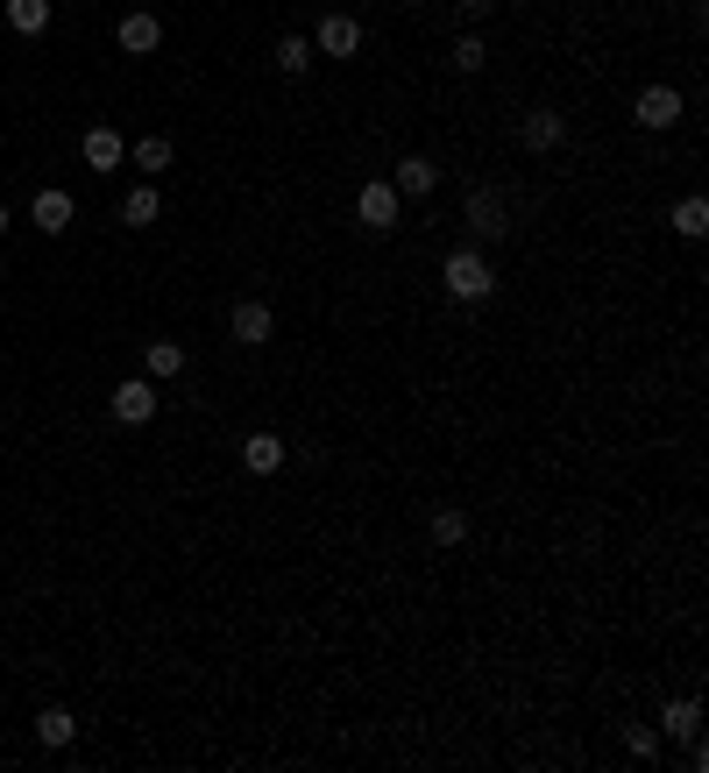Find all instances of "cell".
<instances>
[{
    "label": "cell",
    "mask_w": 709,
    "mask_h": 773,
    "mask_svg": "<svg viewBox=\"0 0 709 773\" xmlns=\"http://www.w3.org/2000/svg\"><path fill=\"white\" fill-rule=\"evenodd\" d=\"M79 157H86V170H121V164H128V143H121V128H86Z\"/></svg>",
    "instance_id": "14"
},
{
    "label": "cell",
    "mask_w": 709,
    "mask_h": 773,
    "mask_svg": "<svg viewBox=\"0 0 709 773\" xmlns=\"http://www.w3.org/2000/svg\"><path fill=\"white\" fill-rule=\"evenodd\" d=\"M284 461H292V448H284V440H277L270 427H263V433H248V440H242V469H248V476H277V469H284Z\"/></svg>",
    "instance_id": "12"
},
{
    "label": "cell",
    "mask_w": 709,
    "mask_h": 773,
    "mask_svg": "<svg viewBox=\"0 0 709 773\" xmlns=\"http://www.w3.org/2000/svg\"><path fill=\"white\" fill-rule=\"evenodd\" d=\"M107 404H114V419H121V427H149V419H157V383H149V376H128V383H114V391H107Z\"/></svg>",
    "instance_id": "5"
},
{
    "label": "cell",
    "mask_w": 709,
    "mask_h": 773,
    "mask_svg": "<svg viewBox=\"0 0 709 773\" xmlns=\"http://www.w3.org/2000/svg\"><path fill=\"white\" fill-rule=\"evenodd\" d=\"M114 43H121L128 57H149V50L164 43V22H157V14H149V8H136V14H121V29H114Z\"/></svg>",
    "instance_id": "13"
},
{
    "label": "cell",
    "mask_w": 709,
    "mask_h": 773,
    "mask_svg": "<svg viewBox=\"0 0 709 773\" xmlns=\"http://www.w3.org/2000/svg\"><path fill=\"white\" fill-rule=\"evenodd\" d=\"M270 65L284 71V79H305V71H313V43H305V36H277Z\"/></svg>",
    "instance_id": "21"
},
{
    "label": "cell",
    "mask_w": 709,
    "mask_h": 773,
    "mask_svg": "<svg viewBox=\"0 0 709 773\" xmlns=\"http://www.w3.org/2000/svg\"><path fill=\"white\" fill-rule=\"evenodd\" d=\"M157 214H164V192H157V178L149 185H136L121 199V227H157Z\"/></svg>",
    "instance_id": "17"
},
{
    "label": "cell",
    "mask_w": 709,
    "mask_h": 773,
    "mask_svg": "<svg viewBox=\"0 0 709 773\" xmlns=\"http://www.w3.org/2000/svg\"><path fill=\"white\" fill-rule=\"evenodd\" d=\"M391 185H397V199H433V185H440V164L433 157H397V170H391Z\"/></svg>",
    "instance_id": "11"
},
{
    "label": "cell",
    "mask_w": 709,
    "mask_h": 773,
    "mask_svg": "<svg viewBox=\"0 0 709 773\" xmlns=\"http://www.w3.org/2000/svg\"><path fill=\"white\" fill-rule=\"evenodd\" d=\"M71 214H79V199H71L65 185H43V192L29 199V221L43 227V235H65V227H71Z\"/></svg>",
    "instance_id": "10"
},
{
    "label": "cell",
    "mask_w": 709,
    "mask_h": 773,
    "mask_svg": "<svg viewBox=\"0 0 709 773\" xmlns=\"http://www.w3.org/2000/svg\"><path fill=\"white\" fill-rule=\"evenodd\" d=\"M185 370H191L185 341H149V348H142V376H149V383H170V376H185Z\"/></svg>",
    "instance_id": "15"
},
{
    "label": "cell",
    "mask_w": 709,
    "mask_h": 773,
    "mask_svg": "<svg viewBox=\"0 0 709 773\" xmlns=\"http://www.w3.org/2000/svg\"><path fill=\"white\" fill-rule=\"evenodd\" d=\"M469 532H475V526H469V511H462V505H440V511L426 518V539H433V547H462Z\"/></svg>",
    "instance_id": "19"
},
{
    "label": "cell",
    "mask_w": 709,
    "mask_h": 773,
    "mask_svg": "<svg viewBox=\"0 0 709 773\" xmlns=\"http://www.w3.org/2000/svg\"><path fill=\"white\" fill-rule=\"evenodd\" d=\"M624 752L631 760H660V731L653 724H624Z\"/></svg>",
    "instance_id": "24"
},
{
    "label": "cell",
    "mask_w": 709,
    "mask_h": 773,
    "mask_svg": "<svg viewBox=\"0 0 709 773\" xmlns=\"http://www.w3.org/2000/svg\"><path fill=\"white\" fill-rule=\"evenodd\" d=\"M440 292H447L454 305H483V299H496V263L483 256V248H454V256L440 263Z\"/></svg>",
    "instance_id": "1"
},
{
    "label": "cell",
    "mask_w": 709,
    "mask_h": 773,
    "mask_svg": "<svg viewBox=\"0 0 709 773\" xmlns=\"http://www.w3.org/2000/svg\"><path fill=\"white\" fill-rule=\"evenodd\" d=\"M170 157H178V149H170V135H142V143H128V164L149 170V178H157V170H170Z\"/></svg>",
    "instance_id": "22"
},
{
    "label": "cell",
    "mask_w": 709,
    "mask_h": 773,
    "mask_svg": "<svg viewBox=\"0 0 709 773\" xmlns=\"http://www.w3.org/2000/svg\"><path fill=\"white\" fill-rule=\"evenodd\" d=\"M660 738L667 745H688V738H702V703H696V695H667V703H660Z\"/></svg>",
    "instance_id": "9"
},
{
    "label": "cell",
    "mask_w": 709,
    "mask_h": 773,
    "mask_svg": "<svg viewBox=\"0 0 709 773\" xmlns=\"http://www.w3.org/2000/svg\"><path fill=\"white\" fill-rule=\"evenodd\" d=\"M631 121H639L646 135H667V128L681 121V92L674 86H646L639 100H631Z\"/></svg>",
    "instance_id": "7"
},
{
    "label": "cell",
    "mask_w": 709,
    "mask_h": 773,
    "mask_svg": "<svg viewBox=\"0 0 709 773\" xmlns=\"http://www.w3.org/2000/svg\"><path fill=\"white\" fill-rule=\"evenodd\" d=\"M462 227L475 235V248H483V242H504V235H511L504 192H496V185H469V192H462Z\"/></svg>",
    "instance_id": "2"
},
{
    "label": "cell",
    "mask_w": 709,
    "mask_h": 773,
    "mask_svg": "<svg viewBox=\"0 0 709 773\" xmlns=\"http://www.w3.org/2000/svg\"><path fill=\"white\" fill-rule=\"evenodd\" d=\"M454 14L475 29V22H490V14H496V0H454Z\"/></svg>",
    "instance_id": "25"
},
{
    "label": "cell",
    "mask_w": 709,
    "mask_h": 773,
    "mask_svg": "<svg viewBox=\"0 0 709 773\" xmlns=\"http://www.w3.org/2000/svg\"><path fill=\"white\" fill-rule=\"evenodd\" d=\"M397 214H405V199H397V185H391V178H370V185L355 192V221H362V227H376V235H391Z\"/></svg>",
    "instance_id": "3"
},
{
    "label": "cell",
    "mask_w": 709,
    "mask_h": 773,
    "mask_svg": "<svg viewBox=\"0 0 709 773\" xmlns=\"http://www.w3.org/2000/svg\"><path fill=\"white\" fill-rule=\"evenodd\" d=\"M8 29L14 36H43L50 29V0H8Z\"/></svg>",
    "instance_id": "23"
},
{
    "label": "cell",
    "mask_w": 709,
    "mask_h": 773,
    "mask_svg": "<svg viewBox=\"0 0 709 773\" xmlns=\"http://www.w3.org/2000/svg\"><path fill=\"white\" fill-rule=\"evenodd\" d=\"M36 738H43V752H65L71 738H79V717H71V710H36Z\"/></svg>",
    "instance_id": "16"
},
{
    "label": "cell",
    "mask_w": 709,
    "mask_h": 773,
    "mask_svg": "<svg viewBox=\"0 0 709 773\" xmlns=\"http://www.w3.org/2000/svg\"><path fill=\"white\" fill-rule=\"evenodd\" d=\"M519 143H525V157H553V149L568 143V114H553V107H532L525 121H519Z\"/></svg>",
    "instance_id": "8"
},
{
    "label": "cell",
    "mask_w": 709,
    "mask_h": 773,
    "mask_svg": "<svg viewBox=\"0 0 709 773\" xmlns=\"http://www.w3.org/2000/svg\"><path fill=\"white\" fill-rule=\"evenodd\" d=\"M227 334H235V348H270V334H277L270 299H242L235 313H227Z\"/></svg>",
    "instance_id": "4"
},
{
    "label": "cell",
    "mask_w": 709,
    "mask_h": 773,
    "mask_svg": "<svg viewBox=\"0 0 709 773\" xmlns=\"http://www.w3.org/2000/svg\"><path fill=\"white\" fill-rule=\"evenodd\" d=\"M483 65H490V43H483L475 29H462V36L447 43V71H462V79H475Z\"/></svg>",
    "instance_id": "18"
},
{
    "label": "cell",
    "mask_w": 709,
    "mask_h": 773,
    "mask_svg": "<svg viewBox=\"0 0 709 773\" xmlns=\"http://www.w3.org/2000/svg\"><path fill=\"white\" fill-rule=\"evenodd\" d=\"M674 235H681V242H702V235H709V199H702V192L674 199Z\"/></svg>",
    "instance_id": "20"
},
{
    "label": "cell",
    "mask_w": 709,
    "mask_h": 773,
    "mask_svg": "<svg viewBox=\"0 0 709 773\" xmlns=\"http://www.w3.org/2000/svg\"><path fill=\"white\" fill-rule=\"evenodd\" d=\"M8 227H14V206H8V199H0V235H8Z\"/></svg>",
    "instance_id": "26"
},
{
    "label": "cell",
    "mask_w": 709,
    "mask_h": 773,
    "mask_svg": "<svg viewBox=\"0 0 709 773\" xmlns=\"http://www.w3.org/2000/svg\"><path fill=\"white\" fill-rule=\"evenodd\" d=\"M305 43H313V57H355L362 50V22L355 14H319Z\"/></svg>",
    "instance_id": "6"
}]
</instances>
